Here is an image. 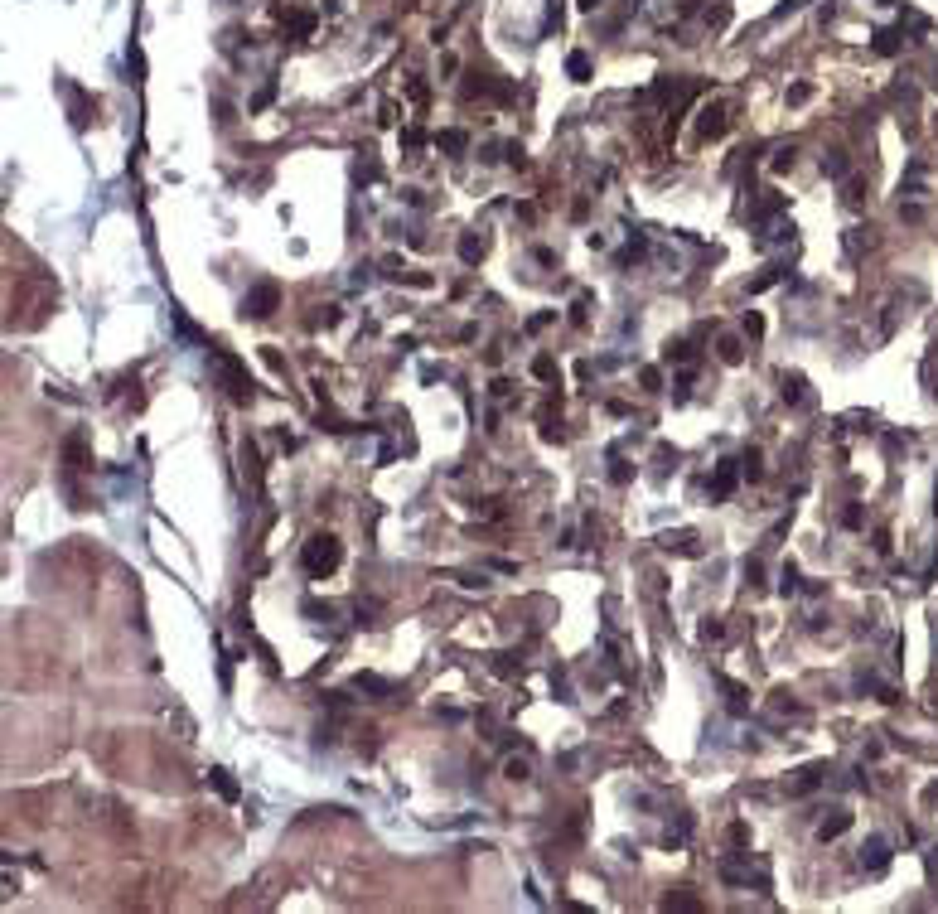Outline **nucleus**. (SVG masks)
Segmentation results:
<instances>
[{
  "mask_svg": "<svg viewBox=\"0 0 938 914\" xmlns=\"http://www.w3.org/2000/svg\"><path fill=\"white\" fill-rule=\"evenodd\" d=\"M339 556H343V552H339V537H329V532H314L310 542H305V556H300V561H305V571H310L314 581H324V576L339 566Z\"/></svg>",
  "mask_w": 938,
  "mask_h": 914,
  "instance_id": "obj_1",
  "label": "nucleus"
},
{
  "mask_svg": "<svg viewBox=\"0 0 938 914\" xmlns=\"http://www.w3.org/2000/svg\"><path fill=\"white\" fill-rule=\"evenodd\" d=\"M276 300H281V291H276V286H257V291L242 300V314H252V319H266V314L276 310Z\"/></svg>",
  "mask_w": 938,
  "mask_h": 914,
  "instance_id": "obj_2",
  "label": "nucleus"
},
{
  "mask_svg": "<svg viewBox=\"0 0 938 914\" xmlns=\"http://www.w3.org/2000/svg\"><path fill=\"white\" fill-rule=\"evenodd\" d=\"M218 368H223V383H227V392H232V402H252V383L242 378V368H237L232 358H223Z\"/></svg>",
  "mask_w": 938,
  "mask_h": 914,
  "instance_id": "obj_3",
  "label": "nucleus"
},
{
  "mask_svg": "<svg viewBox=\"0 0 938 914\" xmlns=\"http://www.w3.org/2000/svg\"><path fill=\"white\" fill-rule=\"evenodd\" d=\"M890 861V851H885V842H866L861 847V866H871V871H880Z\"/></svg>",
  "mask_w": 938,
  "mask_h": 914,
  "instance_id": "obj_4",
  "label": "nucleus"
},
{
  "mask_svg": "<svg viewBox=\"0 0 938 914\" xmlns=\"http://www.w3.org/2000/svg\"><path fill=\"white\" fill-rule=\"evenodd\" d=\"M846 827H851V812H832V817L818 827V837H823V842H832V837H841Z\"/></svg>",
  "mask_w": 938,
  "mask_h": 914,
  "instance_id": "obj_5",
  "label": "nucleus"
},
{
  "mask_svg": "<svg viewBox=\"0 0 938 914\" xmlns=\"http://www.w3.org/2000/svg\"><path fill=\"white\" fill-rule=\"evenodd\" d=\"M730 489H735V465H721V470H716V484H711V494H716V499H726Z\"/></svg>",
  "mask_w": 938,
  "mask_h": 914,
  "instance_id": "obj_6",
  "label": "nucleus"
},
{
  "mask_svg": "<svg viewBox=\"0 0 938 914\" xmlns=\"http://www.w3.org/2000/svg\"><path fill=\"white\" fill-rule=\"evenodd\" d=\"M242 465H247V479H252V489L261 484V460H257V445H242Z\"/></svg>",
  "mask_w": 938,
  "mask_h": 914,
  "instance_id": "obj_7",
  "label": "nucleus"
},
{
  "mask_svg": "<svg viewBox=\"0 0 938 914\" xmlns=\"http://www.w3.org/2000/svg\"><path fill=\"white\" fill-rule=\"evenodd\" d=\"M209 779H213V789H218V794H223V799H237V784H232V779H227V769H213Z\"/></svg>",
  "mask_w": 938,
  "mask_h": 914,
  "instance_id": "obj_8",
  "label": "nucleus"
},
{
  "mask_svg": "<svg viewBox=\"0 0 938 914\" xmlns=\"http://www.w3.org/2000/svg\"><path fill=\"white\" fill-rule=\"evenodd\" d=\"M803 397V378L793 373V378H784V402H798Z\"/></svg>",
  "mask_w": 938,
  "mask_h": 914,
  "instance_id": "obj_9",
  "label": "nucleus"
},
{
  "mask_svg": "<svg viewBox=\"0 0 938 914\" xmlns=\"http://www.w3.org/2000/svg\"><path fill=\"white\" fill-rule=\"evenodd\" d=\"M532 373H537L542 383H551V378H556V363H551V358H537V363H532Z\"/></svg>",
  "mask_w": 938,
  "mask_h": 914,
  "instance_id": "obj_10",
  "label": "nucleus"
},
{
  "mask_svg": "<svg viewBox=\"0 0 938 914\" xmlns=\"http://www.w3.org/2000/svg\"><path fill=\"white\" fill-rule=\"evenodd\" d=\"M721 358H726V363H740V344H735V339H721Z\"/></svg>",
  "mask_w": 938,
  "mask_h": 914,
  "instance_id": "obj_11",
  "label": "nucleus"
},
{
  "mask_svg": "<svg viewBox=\"0 0 938 914\" xmlns=\"http://www.w3.org/2000/svg\"><path fill=\"white\" fill-rule=\"evenodd\" d=\"M590 73V63H585V54H571V78H585Z\"/></svg>",
  "mask_w": 938,
  "mask_h": 914,
  "instance_id": "obj_12",
  "label": "nucleus"
},
{
  "mask_svg": "<svg viewBox=\"0 0 938 914\" xmlns=\"http://www.w3.org/2000/svg\"><path fill=\"white\" fill-rule=\"evenodd\" d=\"M460 257H464V262H479V242L464 237V242H460Z\"/></svg>",
  "mask_w": 938,
  "mask_h": 914,
  "instance_id": "obj_13",
  "label": "nucleus"
},
{
  "mask_svg": "<svg viewBox=\"0 0 938 914\" xmlns=\"http://www.w3.org/2000/svg\"><path fill=\"white\" fill-rule=\"evenodd\" d=\"M745 334L759 339V334H764V319H759V314H745Z\"/></svg>",
  "mask_w": 938,
  "mask_h": 914,
  "instance_id": "obj_14",
  "label": "nucleus"
},
{
  "mask_svg": "<svg viewBox=\"0 0 938 914\" xmlns=\"http://www.w3.org/2000/svg\"><path fill=\"white\" fill-rule=\"evenodd\" d=\"M547 324H551V310H542V314H532V319H527V329H532V334H537V329H547Z\"/></svg>",
  "mask_w": 938,
  "mask_h": 914,
  "instance_id": "obj_15",
  "label": "nucleus"
},
{
  "mask_svg": "<svg viewBox=\"0 0 938 914\" xmlns=\"http://www.w3.org/2000/svg\"><path fill=\"white\" fill-rule=\"evenodd\" d=\"M508 779H527V760H508Z\"/></svg>",
  "mask_w": 938,
  "mask_h": 914,
  "instance_id": "obj_16",
  "label": "nucleus"
}]
</instances>
